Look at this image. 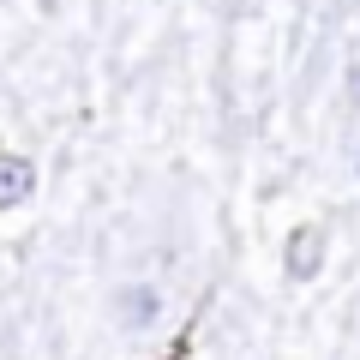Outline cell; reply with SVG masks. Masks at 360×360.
<instances>
[{
    "label": "cell",
    "instance_id": "5",
    "mask_svg": "<svg viewBox=\"0 0 360 360\" xmlns=\"http://www.w3.org/2000/svg\"><path fill=\"white\" fill-rule=\"evenodd\" d=\"M354 174H360V144H354Z\"/></svg>",
    "mask_w": 360,
    "mask_h": 360
},
{
    "label": "cell",
    "instance_id": "2",
    "mask_svg": "<svg viewBox=\"0 0 360 360\" xmlns=\"http://www.w3.org/2000/svg\"><path fill=\"white\" fill-rule=\"evenodd\" d=\"M30 193H37V168H30L25 156L0 150V210H18Z\"/></svg>",
    "mask_w": 360,
    "mask_h": 360
},
{
    "label": "cell",
    "instance_id": "4",
    "mask_svg": "<svg viewBox=\"0 0 360 360\" xmlns=\"http://www.w3.org/2000/svg\"><path fill=\"white\" fill-rule=\"evenodd\" d=\"M348 96H354V108H360V60L348 66Z\"/></svg>",
    "mask_w": 360,
    "mask_h": 360
},
{
    "label": "cell",
    "instance_id": "1",
    "mask_svg": "<svg viewBox=\"0 0 360 360\" xmlns=\"http://www.w3.org/2000/svg\"><path fill=\"white\" fill-rule=\"evenodd\" d=\"M319 264H324V229L319 222H300V229L288 234V276L307 283V276H319Z\"/></svg>",
    "mask_w": 360,
    "mask_h": 360
},
{
    "label": "cell",
    "instance_id": "3",
    "mask_svg": "<svg viewBox=\"0 0 360 360\" xmlns=\"http://www.w3.org/2000/svg\"><path fill=\"white\" fill-rule=\"evenodd\" d=\"M115 312H120V324L144 330V324H156V295H150V288H120V295H115Z\"/></svg>",
    "mask_w": 360,
    "mask_h": 360
}]
</instances>
